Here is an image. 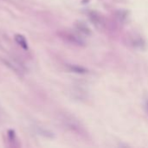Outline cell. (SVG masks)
I'll return each instance as SVG.
<instances>
[{"instance_id": "cell-4", "label": "cell", "mask_w": 148, "mask_h": 148, "mask_svg": "<svg viewBox=\"0 0 148 148\" xmlns=\"http://www.w3.org/2000/svg\"><path fill=\"white\" fill-rule=\"evenodd\" d=\"M75 25L76 29H77L78 30H80V32L83 33L84 35L88 36V35H90V34H91V29H90V28H89V27H88L85 23L79 21V22L75 23Z\"/></svg>"}, {"instance_id": "cell-6", "label": "cell", "mask_w": 148, "mask_h": 148, "mask_svg": "<svg viewBox=\"0 0 148 148\" xmlns=\"http://www.w3.org/2000/svg\"><path fill=\"white\" fill-rule=\"evenodd\" d=\"M15 131H13V130H9L8 131V137H9V139H10V140H14V139H15Z\"/></svg>"}, {"instance_id": "cell-1", "label": "cell", "mask_w": 148, "mask_h": 148, "mask_svg": "<svg viewBox=\"0 0 148 148\" xmlns=\"http://www.w3.org/2000/svg\"><path fill=\"white\" fill-rule=\"evenodd\" d=\"M57 34L62 40H64L66 42L70 43L72 45L78 46V47H84L86 45L85 41L82 37H80L78 35H76L73 32L67 31V30H62V31H59Z\"/></svg>"}, {"instance_id": "cell-5", "label": "cell", "mask_w": 148, "mask_h": 148, "mask_svg": "<svg viewBox=\"0 0 148 148\" xmlns=\"http://www.w3.org/2000/svg\"><path fill=\"white\" fill-rule=\"evenodd\" d=\"M15 40H16V42H17V44H19L23 49H25V50L28 49V42H27L25 37H24L23 35L16 34V35L15 36Z\"/></svg>"}, {"instance_id": "cell-3", "label": "cell", "mask_w": 148, "mask_h": 148, "mask_svg": "<svg viewBox=\"0 0 148 148\" xmlns=\"http://www.w3.org/2000/svg\"><path fill=\"white\" fill-rule=\"evenodd\" d=\"M68 69L71 72L75 73V74H79V75H84V74H87L88 72V70L86 68L79 66V65H75V64H69Z\"/></svg>"}, {"instance_id": "cell-7", "label": "cell", "mask_w": 148, "mask_h": 148, "mask_svg": "<svg viewBox=\"0 0 148 148\" xmlns=\"http://www.w3.org/2000/svg\"><path fill=\"white\" fill-rule=\"evenodd\" d=\"M145 109H146V112L148 114V100L146 101V103H145Z\"/></svg>"}, {"instance_id": "cell-2", "label": "cell", "mask_w": 148, "mask_h": 148, "mask_svg": "<svg viewBox=\"0 0 148 148\" xmlns=\"http://www.w3.org/2000/svg\"><path fill=\"white\" fill-rule=\"evenodd\" d=\"M89 18L91 20V22L94 23V25L98 28V29H101L104 26V20L103 17L95 11H91L89 13Z\"/></svg>"}]
</instances>
